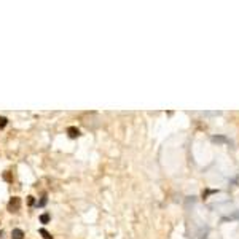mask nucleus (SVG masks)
Segmentation results:
<instances>
[{
    "label": "nucleus",
    "mask_w": 239,
    "mask_h": 239,
    "mask_svg": "<svg viewBox=\"0 0 239 239\" xmlns=\"http://www.w3.org/2000/svg\"><path fill=\"white\" fill-rule=\"evenodd\" d=\"M19 207H21V199H19L18 196H13L10 199V202H8V210L10 212H18Z\"/></svg>",
    "instance_id": "obj_1"
},
{
    "label": "nucleus",
    "mask_w": 239,
    "mask_h": 239,
    "mask_svg": "<svg viewBox=\"0 0 239 239\" xmlns=\"http://www.w3.org/2000/svg\"><path fill=\"white\" fill-rule=\"evenodd\" d=\"M67 134H69L70 139H77V137L80 136V129L75 128V126H70V128H67Z\"/></svg>",
    "instance_id": "obj_2"
},
{
    "label": "nucleus",
    "mask_w": 239,
    "mask_h": 239,
    "mask_svg": "<svg viewBox=\"0 0 239 239\" xmlns=\"http://www.w3.org/2000/svg\"><path fill=\"white\" fill-rule=\"evenodd\" d=\"M11 236H13V239H22V236H24V231L19 230V228H14L13 231H11Z\"/></svg>",
    "instance_id": "obj_3"
},
{
    "label": "nucleus",
    "mask_w": 239,
    "mask_h": 239,
    "mask_svg": "<svg viewBox=\"0 0 239 239\" xmlns=\"http://www.w3.org/2000/svg\"><path fill=\"white\" fill-rule=\"evenodd\" d=\"M46 202H48V195H43V196H42V199H40V201H38L37 202V207H43V206H46Z\"/></svg>",
    "instance_id": "obj_4"
},
{
    "label": "nucleus",
    "mask_w": 239,
    "mask_h": 239,
    "mask_svg": "<svg viewBox=\"0 0 239 239\" xmlns=\"http://www.w3.org/2000/svg\"><path fill=\"white\" fill-rule=\"evenodd\" d=\"M40 234L43 236V239H53V236H51V234H50L45 228H42V230H40Z\"/></svg>",
    "instance_id": "obj_5"
},
{
    "label": "nucleus",
    "mask_w": 239,
    "mask_h": 239,
    "mask_svg": "<svg viewBox=\"0 0 239 239\" xmlns=\"http://www.w3.org/2000/svg\"><path fill=\"white\" fill-rule=\"evenodd\" d=\"M40 222L42 223H48L50 222V214H43L42 217H40Z\"/></svg>",
    "instance_id": "obj_6"
},
{
    "label": "nucleus",
    "mask_w": 239,
    "mask_h": 239,
    "mask_svg": "<svg viewBox=\"0 0 239 239\" xmlns=\"http://www.w3.org/2000/svg\"><path fill=\"white\" fill-rule=\"evenodd\" d=\"M6 123H8V120H6L5 116H0V128H5Z\"/></svg>",
    "instance_id": "obj_7"
},
{
    "label": "nucleus",
    "mask_w": 239,
    "mask_h": 239,
    "mask_svg": "<svg viewBox=\"0 0 239 239\" xmlns=\"http://www.w3.org/2000/svg\"><path fill=\"white\" fill-rule=\"evenodd\" d=\"M29 204L32 206V204H35V199H34V196H29Z\"/></svg>",
    "instance_id": "obj_8"
}]
</instances>
